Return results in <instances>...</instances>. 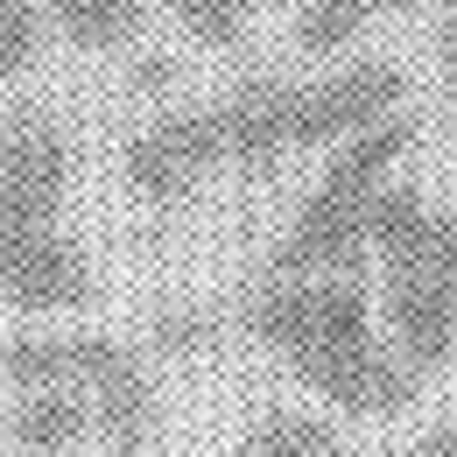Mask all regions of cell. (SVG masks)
<instances>
[{
    "label": "cell",
    "instance_id": "16",
    "mask_svg": "<svg viewBox=\"0 0 457 457\" xmlns=\"http://www.w3.org/2000/svg\"><path fill=\"white\" fill-rule=\"evenodd\" d=\"M212 331H219V317H204V310H162V317H155V338H162V345H176V352L204 345Z\"/></svg>",
    "mask_w": 457,
    "mask_h": 457
},
{
    "label": "cell",
    "instance_id": "7",
    "mask_svg": "<svg viewBox=\"0 0 457 457\" xmlns=\"http://www.w3.org/2000/svg\"><path fill=\"white\" fill-rule=\"evenodd\" d=\"M0 303L21 317H78L99 303L92 253L71 226H14L0 219Z\"/></svg>",
    "mask_w": 457,
    "mask_h": 457
},
{
    "label": "cell",
    "instance_id": "8",
    "mask_svg": "<svg viewBox=\"0 0 457 457\" xmlns=\"http://www.w3.org/2000/svg\"><path fill=\"white\" fill-rule=\"evenodd\" d=\"M373 317H380V338L415 380L444 373L457 352V282L429 275V268H380L373 288Z\"/></svg>",
    "mask_w": 457,
    "mask_h": 457
},
{
    "label": "cell",
    "instance_id": "18",
    "mask_svg": "<svg viewBox=\"0 0 457 457\" xmlns=\"http://www.w3.org/2000/svg\"><path fill=\"white\" fill-rule=\"evenodd\" d=\"M436 63L457 71V14H444V29H436Z\"/></svg>",
    "mask_w": 457,
    "mask_h": 457
},
{
    "label": "cell",
    "instance_id": "11",
    "mask_svg": "<svg viewBox=\"0 0 457 457\" xmlns=\"http://www.w3.org/2000/svg\"><path fill=\"white\" fill-rule=\"evenodd\" d=\"M155 0H43V14L57 21V36L71 50H127L148 29Z\"/></svg>",
    "mask_w": 457,
    "mask_h": 457
},
{
    "label": "cell",
    "instance_id": "5",
    "mask_svg": "<svg viewBox=\"0 0 457 457\" xmlns=\"http://www.w3.org/2000/svg\"><path fill=\"white\" fill-rule=\"evenodd\" d=\"M71 176H78V148H71V127L50 106H36V99L0 106V219L63 226Z\"/></svg>",
    "mask_w": 457,
    "mask_h": 457
},
{
    "label": "cell",
    "instance_id": "14",
    "mask_svg": "<svg viewBox=\"0 0 457 457\" xmlns=\"http://www.w3.org/2000/svg\"><path fill=\"white\" fill-rule=\"evenodd\" d=\"M50 50V14L43 0H0V85L29 78Z\"/></svg>",
    "mask_w": 457,
    "mask_h": 457
},
{
    "label": "cell",
    "instance_id": "6",
    "mask_svg": "<svg viewBox=\"0 0 457 457\" xmlns=\"http://www.w3.org/2000/svg\"><path fill=\"white\" fill-rule=\"evenodd\" d=\"M219 170H226V134H219L212 99H183L170 113H155L120 148V183L134 197H148V204H176L197 183H212Z\"/></svg>",
    "mask_w": 457,
    "mask_h": 457
},
{
    "label": "cell",
    "instance_id": "4",
    "mask_svg": "<svg viewBox=\"0 0 457 457\" xmlns=\"http://www.w3.org/2000/svg\"><path fill=\"white\" fill-rule=\"evenodd\" d=\"M0 380L14 387H85L99 408L106 457H148L155 444V373L127 338L99 324H43V331H7L0 338Z\"/></svg>",
    "mask_w": 457,
    "mask_h": 457
},
{
    "label": "cell",
    "instance_id": "1",
    "mask_svg": "<svg viewBox=\"0 0 457 457\" xmlns=\"http://www.w3.org/2000/svg\"><path fill=\"white\" fill-rule=\"evenodd\" d=\"M239 331L288 359V373L324 401V415L352 422H395L415 408L422 380L401 366L380 317H373V282L366 275H303V282H261L239 303Z\"/></svg>",
    "mask_w": 457,
    "mask_h": 457
},
{
    "label": "cell",
    "instance_id": "2",
    "mask_svg": "<svg viewBox=\"0 0 457 457\" xmlns=\"http://www.w3.org/2000/svg\"><path fill=\"white\" fill-rule=\"evenodd\" d=\"M408 113V71L395 57H345L324 78H239L219 92L226 170L275 176L303 148H345L352 134Z\"/></svg>",
    "mask_w": 457,
    "mask_h": 457
},
{
    "label": "cell",
    "instance_id": "9",
    "mask_svg": "<svg viewBox=\"0 0 457 457\" xmlns=\"http://www.w3.org/2000/svg\"><path fill=\"white\" fill-rule=\"evenodd\" d=\"M0 422L21 457H78L99 436V408L85 387H21V401Z\"/></svg>",
    "mask_w": 457,
    "mask_h": 457
},
{
    "label": "cell",
    "instance_id": "13",
    "mask_svg": "<svg viewBox=\"0 0 457 457\" xmlns=\"http://www.w3.org/2000/svg\"><path fill=\"white\" fill-rule=\"evenodd\" d=\"M261 7H268V0H170L176 29H183L197 50H239Z\"/></svg>",
    "mask_w": 457,
    "mask_h": 457
},
{
    "label": "cell",
    "instance_id": "3",
    "mask_svg": "<svg viewBox=\"0 0 457 457\" xmlns=\"http://www.w3.org/2000/svg\"><path fill=\"white\" fill-rule=\"evenodd\" d=\"M415 148V120L395 113L366 134L331 148V162L303 190L288 232L268 246V282H303V275H366V212L395 183V162Z\"/></svg>",
    "mask_w": 457,
    "mask_h": 457
},
{
    "label": "cell",
    "instance_id": "17",
    "mask_svg": "<svg viewBox=\"0 0 457 457\" xmlns=\"http://www.w3.org/2000/svg\"><path fill=\"white\" fill-rule=\"evenodd\" d=\"M408 457H457V415H436V422L408 444Z\"/></svg>",
    "mask_w": 457,
    "mask_h": 457
},
{
    "label": "cell",
    "instance_id": "10",
    "mask_svg": "<svg viewBox=\"0 0 457 457\" xmlns=\"http://www.w3.org/2000/svg\"><path fill=\"white\" fill-rule=\"evenodd\" d=\"M232 457H345V429L324 408H268L246 422Z\"/></svg>",
    "mask_w": 457,
    "mask_h": 457
},
{
    "label": "cell",
    "instance_id": "12",
    "mask_svg": "<svg viewBox=\"0 0 457 457\" xmlns=\"http://www.w3.org/2000/svg\"><path fill=\"white\" fill-rule=\"evenodd\" d=\"M366 29H373V0H295V21H288L310 63H345Z\"/></svg>",
    "mask_w": 457,
    "mask_h": 457
},
{
    "label": "cell",
    "instance_id": "15",
    "mask_svg": "<svg viewBox=\"0 0 457 457\" xmlns=\"http://www.w3.org/2000/svg\"><path fill=\"white\" fill-rule=\"evenodd\" d=\"M380 268H429V275L457 282V197H451V204H436V212H429V232H422L401 261H380Z\"/></svg>",
    "mask_w": 457,
    "mask_h": 457
}]
</instances>
